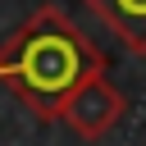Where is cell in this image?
Here are the masks:
<instances>
[{
  "instance_id": "cell-1",
  "label": "cell",
  "mask_w": 146,
  "mask_h": 146,
  "mask_svg": "<svg viewBox=\"0 0 146 146\" xmlns=\"http://www.w3.org/2000/svg\"><path fill=\"white\" fill-rule=\"evenodd\" d=\"M100 73L105 50L55 5L36 9L0 46V82L36 119H59L64 105Z\"/></svg>"
},
{
  "instance_id": "cell-3",
  "label": "cell",
  "mask_w": 146,
  "mask_h": 146,
  "mask_svg": "<svg viewBox=\"0 0 146 146\" xmlns=\"http://www.w3.org/2000/svg\"><path fill=\"white\" fill-rule=\"evenodd\" d=\"M87 9L100 14V23L132 50L146 55V0H82Z\"/></svg>"
},
{
  "instance_id": "cell-2",
  "label": "cell",
  "mask_w": 146,
  "mask_h": 146,
  "mask_svg": "<svg viewBox=\"0 0 146 146\" xmlns=\"http://www.w3.org/2000/svg\"><path fill=\"white\" fill-rule=\"evenodd\" d=\"M123 110H128L123 91H119V87L100 73V78H91V82H87V87H82V91L64 105V114H59V119H64V123H68L82 141H100V137H105V132L123 119Z\"/></svg>"
}]
</instances>
